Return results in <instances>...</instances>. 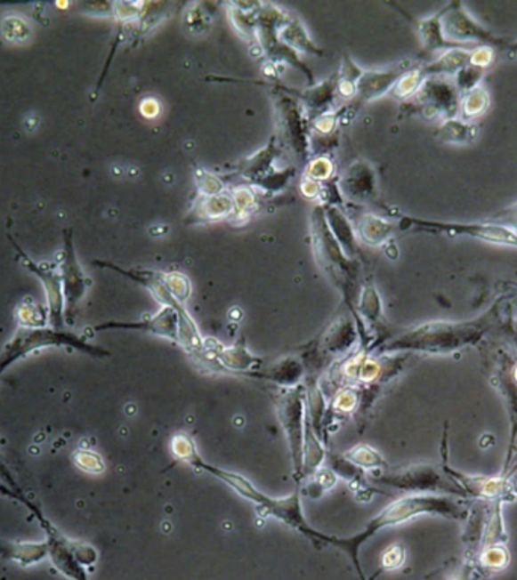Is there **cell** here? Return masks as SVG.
<instances>
[{
    "instance_id": "25",
    "label": "cell",
    "mask_w": 517,
    "mask_h": 580,
    "mask_svg": "<svg viewBox=\"0 0 517 580\" xmlns=\"http://www.w3.org/2000/svg\"><path fill=\"white\" fill-rule=\"evenodd\" d=\"M277 36L283 44L287 45L294 52L300 51L311 53V55H322V52L311 43L304 26L296 17L289 15L287 20L280 26Z\"/></svg>"
},
{
    "instance_id": "13",
    "label": "cell",
    "mask_w": 517,
    "mask_h": 580,
    "mask_svg": "<svg viewBox=\"0 0 517 580\" xmlns=\"http://www.w3.org/2000/svg\"><path fill=\"white\" fill-rule=\"evenodd\" d=\"M58 270H60L62 294H64V302H66L64 319L69 326H71L75 322L79 304L85 296L86 287L90 285V281L84 274L81 263L77 261L75 244H73V231L71 230L64 231V250H62V259H61Z\"/></svg>"
},
{
    "instance_id": "27",
    "label": "cell",
    "mask_w": 517,
    "mask_h": 580,
    "mask_svg": "<svg viewBox=\"0 0 517 580\" xmlns=\"http://www.w3.org/2000/svg\"><path fill=\"white\" fill-rule=\"evenodd\" d=\"M478 132L480 129L475 123H467L456 117V118L443 120L442 125L437 129L436 136L447 144L466 145L477 140Z\"/></svg>"
},
{
    "instance_id": "7",
    "label": "cell",
    "mask_w": 517,
    "mask_h": 580,
    "mask_svg": "<svg viewBox=\"0 0 517 580\" xmlns=\"http://www.w3.org/2000/svg\"><path fill=\"white\" fill-rule=\"evenodd\" d=\"M374 482L397 490L410 491L413 495H467L457 480L452 479L445 471L430 464L410 465L406 469L380 473L374 476Z\"/></svg>"
},
{
    "instance_id": "19",
    "label": "cell",
    "mask_w": 517,
    "mask_h": 580,
    "mask_svg": "<svg viewBox=\"0 0 517 580\" xmlns=\"http://www.w3.org/2000/svg\"><path fill=\"white\" fill-rule=\"evenodd\" d=\"M401 11V14L406 17L407 20L413 23V26L416 28L417 36L421 38L425 52H447L451 51V49H458V47H471V45L454 44V43L445 38L439 12L432 15V17H427V19H415L412 15L407 14L406 11Z\"/></svg>"
},
{
    "instance_id": "44",
    "label": "cell",
    "mask_w": 517,
    "mask_h": 580,
    "mask_svg": "<svg viewBox=\"0 0 517 580\" xmlns=\"http://www.w3.org/2000/svg\"><path fill=\"white\" fill-rule=\"evenodd\" d=\"M0 495H4V497H8V499H12V501H17L20 502L21 505H25L26 508H29L34 514H36V519L40 517L41 514L40 511H38V508L36 506H34V503L32 502L28 501L26 499V495H23V493H19V491H15L14 488H11L6 482H2L0 480Z\"/></svg>"
},
{
    "instance_id": "3",
    "label": "cell",
    "mask_w": 517,
    "mask_h": 580,
    "mask_svg": "<svg viewBox=\"0 0 517 580\" xmlns=\"http://www.w3.org/2000/svg\"><path fill=\"white\" fill-rule=\"evenodd\" d=\"M197 471H206L216 479L222 480L231 490L237 491L238 495L246 501L256 503L257 511L263 517H272L277 520L283 521L285 525L291 526L292 529L302 532L303 536L311 538V541L326 544V534H321L307 525L306 519L303 515L302 493L295 490L291 495L285 499H276L271 495H266L263 491L259 490L252 480L246 479V476L235 473V471H224L216 465L209 464L206 461H201Z\"/></svg>"
},
{
    "instance_id": "2",
    "label": "cell",
    "mask_w": 517,
    "mask_h": 580,
    "mask_svg": "<svg viewBox=\"0 0 517 580\" xmlns=\"http://www.w3.org/2000/svg\"><path fill=\"white\" fill-rule=\"evenodd\" d=\"M497 315V305H493L486 315L478 319L427 322L384 342L378 348L382 352H424L434 356L451 354L482 341Z\"/></svg>"
},
{
    "instance_id": "4",
    "label": "cell",
    "mask_w": 517,
    "mask_h": 580,
    "mask_svg": "<svg viewBox=\"0 0 517 580\" xmlns=\"http://www.w3.org/2000/svg\"><path fill=\"white\" fill-rule=\"evenodd\" d=\"M311 240L318 262L326 270L330 280L341 289L347 305L356 316V307L352 300L356 298L357 263L343 254L336 239L333 238L326 221L324 207H317L311 213Z\"/></svg>"
},
{
    "instance_id": "39",
    "label": "cell",
    "mask_w": 517,
    "mask_h": 580,
    "mask_svg": "<svg viewBox=\"0 0 517 580\" xmlns=\"http://www.w3.org/2000/svg\"><path fill=\"white\" fill-rule=\"evenodd\" d=\"M73 461L81 471H86V473L99 475L105 471V463L101 460V456L97 455L94 452H90V450H76L73 454Z\"/></svg>"
},
{
    "instance_id": "47",
    "label": "cell",
    "mask_w": 517,
    "mask_h": 580,
    "mask_svg": "<svg viewBox=\"0 0 517 580\" xmlns=\"http://www.w3.org/2000/svg\"><path fill=\"white\" fill-rule=\"evenodd\" d=\"M0 476H2V479H5L6 484H8L11 488H14L15 491L21 493V491L19 490L17 484H15L14 478L11 475V471H8V467H6L5 463L2 460V456H0Z\"/></svg>"
},
{
    "instance_id": "23",
    "label": "cell",
    "mask_w": 517,
    "mask_h": 580,
    "mask_svg": "<svg viewBox=\"0 0 517 580\" xmlns=\"http://www.w3.org/2000/svg\"><path fill=\"white\" fill-rule=\"evenodd\" d=\"M235 215L233 196L229 192H220L216 196H201L197 205L192 209L188 218L198 221H218Z\"/></svg>"
},
{
    "instance_id": "11",
    "label": "cell",
    "mask_w": 517,
    "mask_h": 580,
    "mask_svg": "<svg viewBox=\"0 0 517 580\" xmlns=\"http://www.w3.org/2000/svg\"><path fill=\"white\" fill-rule=\"evenodd\" d=\"M457 88L447 77H427L421 88L410 101L402 105V110L408 116H421L425 118L442 117L443 120L456 118L460 109Z\"/></svg>"
},
{
    "instance_id": "51",
    "label": "cell",
    "mask_w": 517,
    "mask_h": 580,
    "mask_svg": "<svg viewBox=\"0 0 517 580\" xmlns=\"http://www.w3.org/2000/svg\"><path fill=\"white\" fill-rule=\"evenodd\" d=\"M477 580H488V579H486V577H482V576H481V577H478Z\"/></svg>"
},
{
    "instance_id": "6",
    "label": "cell",
    "mask_w": 517,
    "mask_h": 580,
    "mask_svg": "<svg viewBox=\"0 0 517 580\" xmlns=\"http://www.w3.org/2000/svg\"><path fill=\"white\" fill-rule=\"evenodd\" d=\"M402 231H419L430 235H443L449 238H471L495 246L517 248V235L504 225L492 221L486 222H452V221H430L412 216H402L398 222Z\"/></svg>"
},
{
    "instance_id": "18",
    "label": "cell",
    "mask_w": 517,
    "mask_h": 580,
    "mask_svg": "<svg viewBox=\"0 0 517 580\" xmlns=\"http://www.w3.org/2000/svg\"><path fill=\"white\" fill-rule=\"evenodd\" d=\"M341 194L357 203H367L377 196V174L367 160L348 166L342 175Z\"/></svg>"
},
{
    "instance_id": "48",
    "label": "cell",
    "mask_w": 517,
    "mask_h": 580,
    "mask_svg": "<svg viewBox=\"0 0 517 580\" xmlns=\"http://www.w3.org/2000/svg\"><path fill=\"white\" fill-rule=\"evenodd\" d=\"M141 112L144 116L149 117V118H151V117L159 114V106H158L155 101H151V99L150 101H142V105H141Z\"/></svg>"
},
{
    "instance_id": "33",
    "label": "cell",
    "mask_w": 517,
    "mask_h": 580,
    "mask_svg": "<svg viewBox=\"0 0 517 580\" xmlns=\"http://www.w3.org/2000/svg\"><path fill=\"white\" fill-rule=\"evenodd\" d=\"M510 553L504 544L484 547L480 555V566L486 571H501L507 568Z\"/></svg>"
},
{
    "instance_id": "38",
    "label": "cell",
    "mask_w": 517,
    "mask_h": 580,
    "mask_svg": "<svg viewBox=\"0 0 517 580\" xmlns=\"http://www.w3.org/2000/svg\"><path fill=\"white\" fill-rule=\"evenodd\" d=\"M482 77H484V70L482 68L467 64L466 67H463L462 70L458 71L457 75H456L454 85L457 88L458 94L464 95L469 91L475 90V88L481 85Z\"/></svg>"
},
{
    "instance_id": "26",
    "label": "cell",
    "mask_w": 517,
    "mask_h": 580,
    "mask_svg": "<svg viewBox=\"0 0 517 580\" xmlns=\"http://www.w3.org/2000/svg\"><path fill=\"white\" fill-rule=\"evenodd\" d=\"M357 328L351 320L345 318L339 319L330 326L324 337V346L330 354H342L350 350L357 342Z\"/></svg>"
},
{
    "instance_id": "16",
    "label": "cell",
    "mask_w": 517,
    "mask_h": 580,
    "mask_svg": "<svg viewBox=\"0 0 517 580\" xmlns=\"http://www.w3.org/2000/svg\"><path fill=\"white\" fill-rule=\"evenodd\" d=\"M416 62L402 60L397 66L383 71H363L356 84V101L359 105L377 101L383 95L389 94L400 77L410 70Z\"/></svg>"
},
{
    "instance_id": "29",
    "label": "cell",
    "mask_w": 517,
    "mask_h": 580,
    "mask_svg": "<svg viewBox=\"0 0 517 580\" xmlns=\"http://www.w3.org/2000/svg\"><path fill=\"white\" fill-rule=\"evenodd\" d=\"M304 367L302 363L294 360V358H287L274 367L271 372L268 374H259V378H265V380L274 381L277 384H280L283 389H292L298 385V381L303 376Z\"/></svg>"
},
{
    "instance_id": "49",
    "label": "cell",
    "mask_w": 517,
    "mask_h": 580,
    "mask_svg": "<svg viewBox=\"0 0 517 580\" xmlns=\"http://www.w3.org/2000/svg\"><path fill=\"white\" fill-rule=\"evenodd\" d=\"M448 580H473V568L469 567H464L462 570L456 573V575L451 576Z\"/></svg>"
},
{
    "instance_id": "42",
    "label": "cell",
    "mask_w": 517,
    "mask_h": 580,
    "mask_svg": "<svg viewBox=\"0 0 517 580\" xmlns=\"http://www.w3.org/2000/svg\"><path fill=\"white\" fill-rule=\"evenodd\" d=\"M495 60V49L488 47V45H477L471 51V60L469 64L471 66L478 67L486 70L490 64Z\"/></svg>"
},
{
    "instance_id": "36",
    "label": "cell",
    "mask_w": 517,
    "mask_h": 580,
    "mask_svg": "<svg viewBox=\"0 0 517 580\" xmlns=\"http://www.w3.org/2000/svg\"><path fill=\"white\" fill-rule=\"evenodd\" d=\"M15 316L23 328H44L49 318L40 305L26 304V302L20 304Z\"/></svg>"
},
{
    "instance_id": "24",
    "label": "cell",
    "mask_w": 517,
    "mask_h": 580,
    "mask_svg": "<svg viewBox=\"0 0 517 580\" xmlns=\"http://www.w3.org/2000/svg\"><path fill=\"white\" fill-rule=\"evenodd\" d=\"M393 229L395 225L392 221L376 215L360 216L354 227L360 239L371 246H384L393 235Z\"/></svg>"
},
{
    "instance_id": "5",
    "label": "cell",
    "mask_w": 517,
    "mask_h": 580,
    "mask_svg": "<svg viewBox=\"0 0 517 580\" xmlns=\"http://www.w3.org/2000/svg\"><path fill=\"white\" fill-rule=\"evenodd\" d=\"M47 346H70L73 350H81L85 354L94 357L108 356V352L101 348L91 345L85 339L79 335L71 334L69 331L53 330L52 326L44 328H23L20 326L14 337L6 343L5 348L0 352V376L10 366L14 365L23 357L29 356L30 352L47 348Z\"/></svg>"
},
{
    "instance_id": "1",
    "label": "cell",
    "mask_w": 517,
    "mask_h": 580,
    "mask_svg": "<svg viewBox=\"0 0 517 580\" xmlns=\"http://www.w3.org/2000/svg\"><path fill=\"white\" fill-rule=\"evenodd\" d=\"M440 515L451 520H466L469 511L452 495H402L397 501L392 502L384 510L372 517L365 529L350 538H337L327 536L326 544L337 547L351 558L360 579H365L362 566L359 562V552L368 540L377 536L378 532L391 526L401 525L404 521L412 520L417 515Z\"/></svg>"
},
{
    "instance_id": "22",
    "label": "cell",
    "mask_w": 517,
    "mask_h": 580,
    "mask_svg": "<svg viewBox=\"0 0 517 580\" xmlns=\"http://www.w3.org/2000/svg\"><path fill=\"white\" fill-rule=\"evenodd\" d=\"M473 47H458L447 51L437 60L422 64V71L425 77H447L456 76L463 67H466L471 60V51Z\"/></svg>"
},
{
    "instance_id": "17",
    "label": "cell",
    "mask_w": 517,
    "mask_h": 580,
    "mask_svg": "<svg viewBox=\"0 0 517 580\" xmlns=\"http://www.w3.org/2000/svg\"><path fill=\"white\" fill-rule=\"evenodd\" d=\"M443 471L452 479L457 480L466 495L490 499L493 502H513L514 501V491L512 484L503 478H488V476H469L463 475L460 471H454L449 465H443Z\"/></svg>"
},
{
    "instance_id": "10",
    "label": "cell",
    "mask_w": 517,
    "mask_h": 580,
    "mask_svg": "<svg viewBox=\"0 0 517 580\" xmlns=\"http://www.w3.org/2000/svg\"><path fill=\"white\" fill-rule=\"evenodd\" d=\"M276 94L277 138L279 145L295 159L298 165L309 164V123L292 95Z\"/></svg>"
},
{
    "instance_id": "32",
    "label": "cell",
    "mask_w": 517,
    "mask_h": 580,
    "mask_svg": "<svg viewBox=\"0 0 517 580\" xmlns=\"http://www.w3.org/2000/svg\"><path fill=\"white\" fill-rule=\"evenodd\" d=\"M356 311L357 324H359V318L360 316L367 318L371 324L377 322L382 318V301H380V296H378L377 290H376L374 286H365L360 301L357 304Z\"/></svg>"
},
{
    "instance_id": "28",
    "label": "cell",
    "mask_w": 517,
    "mask_h": 580,
    "mask_svg": "<svg viewBox=\"0 0 517 580\" xmlns=\"http://www.w3.org/2000/svg\"><path fill=\"white\" fill-rule=\"evenodd\" d=\"M490 108V95L484 86L480 85L475 90L469 91L460 99V118L473 123L481 118Z\"/></svg>"
},
{
    "instance_id": "20",
    "label": "cell",
    "mask_w": 517,
    "mask_h": 580,
    "mask_svg": "<svg viewBox=\"0 0 517 580\" xmlns=\"http://www.w3.org/2000/svg\"><path fill=\"white\" fill-rule=\"evenodd\" d=\"M324 213H326L327 225L332 231L333 238L341 246V250L343 251V254L347 255L348 259L356 261L359 248H357L356 230L351 222L343 215L339 205H327L324 207Z\"/></svg>"
},
{
    "instance_id": "34",
    "label": "cell",
    "mask_w": 517,
    "mask_h": 580,
    "mask_svg": "<svg viewBox=\"0 0 517 580\" xmlns=\"http://www.w3.org/2000/svg\"><path fill=\"white\" fill-rule=\"evenodd\" d=\"M343 458L359 469H380L384 464L382 455L369 446H357L347 452Z\"/></svg>"
},
{
    "instance_id": "12",
    "label": "cell",
    "mask_w": 517,
    "mask_h": 580,
    "mask_svg": "<svg viewBox=\"0 0 517 580\" xmlns=\"http://www.w3.org/2000/svg\"><path fill=\"white\" fill-rule=\"evenodd\" d=\"M38 521L44 528L47 536L45 540L47 555L51 556L56 568L70 579L88 580L84 567L93 566L96 562V551L88 544L69 540L56 529L55 526L45 520L43 515L38 517Z\"/></svg>"
},
{
    "instance_id": "31",
    "label": "cell",
    "mask_w": 517,
    "mask_h": 580,
    "mask_svg": "<svg viewBox=\"0 0 517 580\" xmlns=\"http://www.w3.org/2000/svg\"><path fill=\"white\" fill-rule=\"evenodd\" d=\"M492 515L489 520L486 530L481 536V549L489 547V545L505 544L508 540L507 530L504 526L503 508H501V502H493Z\"/></svg>"
},
{
    "instance_id": "30",
    "label": "cell",
    "mask_w": 517,
    "mask_h": 580,
    "mask_svg": "<svg viewBox=\"0 0 517 580\" xmlns=\"http://www.w3.org/2000/svg\"><path fill=\"white\" fill-rule=\"evenodd\" d=\"M427 79L424 71H422V64H415V66L407 70L404 75L400 77L395 86L392 88L389 94L397 99V101H407L412 99L413 95L416 94L417 90L421 88L424 80Z\"/></svg>"
},
{
    "instance_id": "8",
    "label": "cell",
    "mask_w": 517,
    "mask_h": 580,
    "mask_svg": "<svg viewBox=\"0 0 517 580\" xmlns=\"http://www.w3.org/2000/svg\"><path fill=\"white\" fill-rule=\"evenodd\" d=\"M276 406L291 452L294 478L300 482L306 441V387L296 385L292 389H285L277 396Z\"/></svg>"
},
{
    "instance_id": "41",
    "label": "cell",
    "mask_w": 517,
    "mask_h": 580,
    "mask_svg": "<svg viewBox=\"0 0 517 580\" xmlns=\"http://www.w3.org/2000/svg\"><path fill=\"white\" fill-rule=\"evenodd\" d=\"M333 174L332 160L324 156L315 157L307 164L306 177L315 181H328Z\"/></svg>"
},
{
    "instance_id": "9",
    "label": "cell",
    "mask_w": 517,
    "mask_h": 580,
    "mask_svg": "<svg viewBox=\"0 0 517 580\" xmlns=\"http://www.w3.org/2000/svg\"><path fill=\"white\" fill-rule=\"evenodd\" d=\"M439 17L442 23L443 36L454 44L471 47L488 45L495 51H507L510 41L495 36L480 25L462 2H451L443 6L442 10L439 11Z\"/></svg>"
},
{
    "instance_id": "35",
    "label": "cell",
    "mask_w": 517,
    "mask_h": 580,
    "mask_svg": "<svg viewBox=\"0 0 517 580\" xmlns=\"http://www.w3.org/2000/svg\"><path fill=\"white\" fill-rule=\"evenodd\" d=\"M171 450L176 458L185 461L192 467H196L197 463L201 460L196 443L188 434L174 435L171 440Z\"/></svg>"
},
{
    "instance_id": "45",
    "label": "cell",
    "mask_w": 517,
    "mask_h": 580,
    "mask_svg": "<svg viewBox=\"0 0 517 580\" xmlns=\"http://www.w3.org/2000/svg\"><path fill=\"white\" fill-rule=\"evenodd\" d=\"M490 221L507 227V229L514 231L517 235V205H514L512 209H508V211L503 212V213H499L497 218H493Z\"/></svg>"
},
{
    "instance_id": "43",
    "label": "cell",
    "mask_w": 517,
    "mask_h": 580,
    "mask_svg": "<svg viewBox=\"0 0 517 580\" xmlns=\"http://www.w3.org/2000/svg\"><path fill=\"white\" fill-rule=\"evenodd\" d=\"M198 189H200L201 196H216L222 192V181L216 179L214 175L209 174V173H205V171H198Z\"/></svg>"
},
{
    "instance_id": "37",
    "label": "cell",
    "mask_w": 517,
    "mask_h": 580,
    "mask_svg": "<svg viewBox=\"0 0 517 580\" xmlns=\"http://www.w3.org/2000/svg\"><path fill=\"white\" fill-rule=\"evenodd\" d=\"M164 281L173 298L185 305L186 301L191 296V283L188 280V277L181 272H166V274L164 272Z\"/></svg>"
},
{
    "instance_id": "14",
    "label": "cell",
    "mask_w": 517,
    "mask_h": 580,
    "mask_svg": "<svg viewBox=\"0 0 517 580\" xmlns=\"http://www.w3.org/2000/svg\"><path fill=\"white\" fill-rule=\"evenodd\" d=\"M11 244L14 246L17 255L20 259L21 265L25 266L26 270H29L34 276L38 277L41 285L45 290V298H47V305H49V324H51L53 330H62L64 328V294H62V281H61L60 270H56L53 265H45V263H36L32 261L29 255L26 254L25 251L21 250L20 246H17L14 238L8 235Z\"/></svg>"
},
{
    "instance_id": "40",
    "label": "cell",
    "mask_w": 517,
    "mask_h": 580,
    "mask_svg": "<svg viewBox=\"0 0 517 580\" xmlns=\"http://www.w3.org/2000/svg\"><path fill=\"white\" fill-rule=\"evenodd\" d=\"M406 560V552L402 545H391L382 556V562H380V571L377 575L372 576L371 579L374 580L378 575H382L383 571L397 570L404 564Z\"/></svg>"
},
{
    "instance_id": "15",
    "label": "cell",
    "mask_w": 517,
    "mask_h": 580,
    "mask_svg": "<svg viewBox=\"0 0 517 580\" xmlns=\"http://www.w3.org/2000/svg\"><path fill=\"white\" fill-rule=\"evenodd\" d=\"M94 330L142 331L147 334L159 335L179 343V311L173 307H162L161 310L151 318L138 322H106L97 326Z\"/></svg>"
},
{
    "instance_id": "46",
    "label": "cell",
    "mask_w": 517,
    "mask_h": 580,
    "mask_svg": "<svg viewBox=\"0 0 517 580\" xmlns=\"http://www.w3.org/2000/svg\"><path fill=\"white\" fill-rule=\"evenodd\" d=\"M302 192L307 198H317L321 196V183L304 177L302 181Z\"/></svg>"
},
{
    "instance_id": "50",
    "label": "cell",
    "mask_w": 517,
    "mask_h": 580,
    "mask_svg": "<svg viewBox=\"0 0 517 580\" xmlns=\"http://www.w3.org/2000/svg\"><path fill=\"white\" fill-rule=\"evenodd\" d=\"M512 378L517 383V366L516 367H514V370H513L512 372Z\"/></svg>"
},
{
    "instance_id": "21",
    "label": "cell",
    "mask_w": 517,
    "mask_h": 580,
    "mask_svg": "<svg viewBox=\"0 0 517 580\" xmlns=\"http://www.w3.org/2000/svg\"><path fill=\"white\" fill-rule=\"evenodd\" d=\"M212 352H214L215 365L220 366L222 370H231V372L246 374L250 376L253 374V369L261 366V358H256L248 352L244 346V341L238 342L237 345L231 346V348H220Z\"/></svg>"
}]
</instances>
